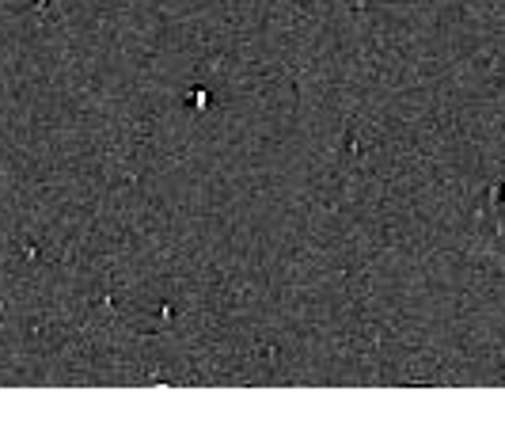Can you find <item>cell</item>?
Wrapping results in <instances>:
<instances>
[{
	"mask_svg": "<svg viewBox=\"0 0 505 426\" xmlns=\"http://www.w3.org/2000/svg\"><path fill=\"white\" fill-rule=\"evenodd\" d=\"M494 198H497V205H502V210H505V183H502V187L494 190Z\"/></svg>",
	"mask_w": 505,
	"mask_h": 426,
	"instance_id": "obj_1",
	"label": "cell"
}]
</instances>
